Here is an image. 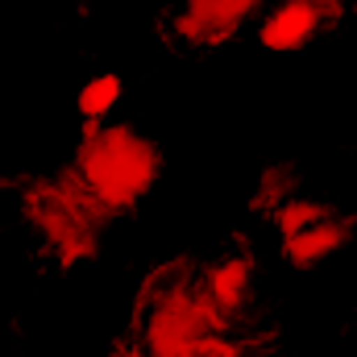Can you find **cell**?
Returning <instances> with one entry per match:
<instances>
[{
	"mask_svg": "<svg viewBox=\"0 0 357 357\" xmlns=\"http://www.w3.org/2000/svg\"><path fill=\"white\" fill-rule=\"evenodd\" d=\"M162 171L154 142L125 125H96L79 150V178L96 208H133Z\"/></svg>",
	"mask_w": 357,
	"mask_h": 357,
	"instance_id": "6da1fadb",
	"label": "cell"
},
{
	"mask_svg": "<svg viewBox=\"0 0 357 357\" xmlns=\"http://www.w3.org/2000/svg\"><path fill=\"white\" fill-rule=\"evenodd\" d=\"M216 312L208 303V295L199 291H183L167 287L150 312H146V328H142V349L146 357H204L216 345Z\"/></svg>",
	"mask_w": 357,
	"mask_h": 357,
	"instance_id": "7a4b0ae2",
	"label": "cell"
},
{
	"mask_svg": "<svg viewBox=\"0 0 357 357\" xmlns=\"http://www.w3.org/2000/svg\"><path fill=\"white\" fill-rule=\"evenodd\" d=\"M278 233H282V254L291 258V266L312 270L328 262L333 254L345 250L349 241V220L333 208H316V204H295L287 199L278 208Z\"/></svg>",
	"mask_w": 357,
	"mask_h": 357,
	"instance_id": "3957f363",
	"label": "cell"
},
{
	"mask_svg": "<svg viewBox=\"0 0 357 357\" xmlns=\"http://www.w3.org/2000/svg\"><path fill=\"white\" fill-rule=\"evenodd\" d=\"M324 25V4L320 0H278L262 13V46L270 50H299L307 46Z\"/></svg>",
	"mask_w": 357,
	"mask_h": 357,
	"instance_id": "277c9868",
	"label": "cell"
},
{
	"mask_svg": "<svg viewBox=\"0 0 357 357\" xmlns=\"http://www.w3.org/2000/svg\"><path fill=\"white\" fill-rule=\"evenodd\" d=\"M250 13H266V0H187L183 8V33L195 42L229 38Z\"/></svg>",
	"mask_w": 357,
	"mask_h": 357,
	"instance_id": "5b68a950",
	"label": "cell"
},
{
	"mask_svg": "<svg viewBox=\"0 0 357 357\" xmlns=\"http://www.w3.org/2000/svg\"><path fill=\"white\" fill-rule=\"evenodd\" d=\"M250 291H254V262L241 258V254H229L220 258L216 266L208 270L204 278V295L212 303L216 316H233L250 303Z\"/></svg>",
	"mask_w": 357,
	"mask_h": 357,
	"instance_id": "8992f818",
	"label": "cell"
},
{
	"mask_svg": "<svg viewBox=\"0 0 357 357\" xmlns=\"http://www.w3.org/2000/svg\"><path fill=\"white\" fill-rule=\"evenodd\" d=\"M116 104H121V79L116 75H96V79H88L79 88V112L91 125H100L104 116H112Z\"/></svg>",
	"mask_w": 357,
	"mask_h": 357,
	"instance_id": "52a82bcc",
	"label": "cell"
},
{
	"mask_svg": "<svg viewBox=\"0 0 357 357\" xmlns=\"http://www.w3.org/2000/svg\"><path fill=\"white\" fill-rule=\"evenodd\" d=\"M354 333H357V307H354Z\"/></svg>",
	"mask_w": 357,
	"mask_h": 357,
	"instance_id": "ba28073f",
	"label": "cell"
}]
</instances>
